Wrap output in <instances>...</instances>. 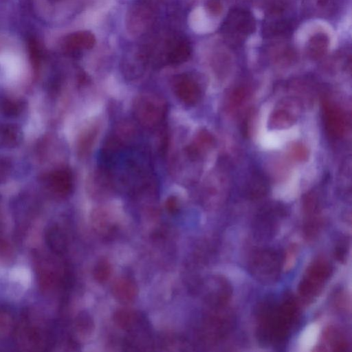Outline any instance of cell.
Here are the masks:
<instances>
[{
    "label": "cell",
    "instance_id": "6da1fadb",
    "mask_svg": "<svg viewBox=\"0 0 352 352\" xmlns=\"http://www.w3.org/2000/svg\"><path fill=\"white\" fill-rule=\"evenodd\" d=\"M298 314V303L291 295H286L279 302L265 300L257 311L258 340L265 344H280L289 335Z\"/></svg>",
    "mask_w": 352,
    "mask_h": 352
},
{
    "label": "cell",
    "instance_id": "7a4b0ae2",
    "mask_svg": "<svg viewBox=\"0 0 352 352\" xmlns=\"http://www.w3.org/2000/svg\"><path fill=\"white\" fill-rule=\"evenodd\" d=\"M13 331L16 344L21 350L41 351L50 346V324L46 318L35 309H27L21 314Z\"/></svg>",
    "mask_w": 352,
    "mask_h": 352
},
{
    "label": "cell",
    "instance_id": "3957f363",
    "mask_svg": "<svg viewBox=\"0 0 352 352\" xmlns=\"http://www.w3.org/2000/svg\"><path fill=\"white\" fill-rule=\"evenodd\" d=\"M294 18L290 4L285 0H274L267 7L262 25L265 38H283L291 34Z\"/></svg>",
    "mask_w": 352,
    "mask_h": 352
},
{
    "label": "cell",
    "instance_id": "277c9868",
    "mask_svg": "<svg viewBox=\"0 0 352 352\" xmlns=\"http://www.w3.org/2000/svg\"><path fill=\"white\" fill-rule=\"evenodd\" d=\"M256 30V20L252 12L243 8L231 9L221 27L223 38L229 45L239 46Z\"/></svg>",
    "mask_w": 352,
    "mask_h": 352
},
{
    "label": "cell",
    "instance_id": "5b68a950",
    "mask_svg": "<svg viewBox=\"0 0 352 352\" xmlns=\"http://www.w3.org/2000/svg\"><path fill=\"white\" fill-rule=\"evenodd\" d=\"M331 274L330 263L323 258H318L308 266L299 285L300 297L306 303L312 302L322 290Z\"/></svg>",
    "mask_w": 352,
    "mask_h": 352
},
{
    "label": "cell",
    "instance_id": "8992f818",
    "mask_svg": "<svg viewBox=\"0 0 352 352\" xmlns=\"http://www.w3.org/2000/svg\"><path fill=\"white\" fill-rule=\"evenodd\" d=\"M281 265V256L278 252L272 250H263L253 255L250 270L259 281L271 283L278 278Z\"/></svg>",
    "mask_w": 352,
    "mask_h": 352
},
{
    "label": "cell",
    "instance_id": "52a82bcc",
    "mask_svg": "<svg viewBox=\"0 0 352 352\" xmlns=\"http://www.w3.org/2000/svg\"><path fill=\"white\" fill-rule=\"evenodd\" d=\"M134 113L136 119L143 126L153 128L164 118L166 104L163 100L152 94L139 96L134 103Z\"/></svg>",
    "mask_w": 352,
    "mask_h": 352
},
{
    "label": "cell",
    "instance_id": "ba28073f",
    "mask_svg": "<svg viewBox=\"0 0 352 352\" xmlns=\"http://www.w3.org/2000/svg\"><path fill=\"white\" fill-rule=\"evenodd\" d=\"M36 274L41 289L49 292L55 289L61 280V269L55 258L46 252L34 253Z\"/></svg>",
    "mask_w": 352,
    "mask_h": 352
},
{
    "label": "cell",
    "instance_id": "9c48e42d",
    "mask_svg": "<svg viewBox=\"0 0 352 352\" xmlns=\"http://www.w3.org/2000/svg\"><path fill=\"white\" fill-rule=\"evenodd\" d=\"M301 105L295 98H289L280 102L272 113L269 124L270 128L282 129L294 124L300 114Z\"/></svg>",
    "mask_w": 352,
    "mask_h": 352
},
{
    "label": "cell",
    "instance_id": "30bf717a",
    "mask_svg": "<svg viewBox=\"0 0 352 352\" xmlns=\"http://www.w3.org/2000/svg\"><path fill=\"white\" fill-rule=\"evenodd\" d=\"M173 90L179 100L188 106L195 105L201 98L199 84L187 74H181L175 78Z\"/></svg>",
    "mask_w": 352,
    "mask_h": 352
},
{
    "label": "cell",
    "instance_id": "8fae6325",
    "mask_svg": "<svg viewBox=\"0 0 352 352\" xmlns=\"http://www.w3.org/2000/svg\"><path fill=\"white\" fill-rule=\"evenodd\" d=\"M323 119L326 131L333 138H340L345 133L346 118L335 104L326 102L323 106Z\"/></svg>",
    "mask_w": 352,
    "mask_h": 352
},
{
    "label": "cell",
    "instance_id": "7c38bea8",
    "mask_svg": "<svg viewBox=\"0 0 352 352\" xmlns=\"http://www.w3.org/2000/svg\"><path fill=\"white\" fill-rule=\"evenodd\" d=\"M304 210L305 213L304 234L308 239H312L317 236L322 225L318 202L314 195H309L305 198Z\"/></svg>",
    "mask_w": 352,
    "mask_h": 352
},
{
    "label": "cell",
    "instance_id": "4fadbf2b",
    "mask_svg": "<svg viewBox=\"0 0 352 352\" xmlns=\"http://www.w3.org/2000/svg\"><path fill=\"white\" fill-rule=\"evenodd\" d=\"M338 8L336 0H303L302 12L307 17L329 18Z\"/></svg>",
    "mask_w": 352,
    "mask_h": 352
},
{
    "label": "cell",
    "instance_id": "5bb4252c",
    "mask_svg": "<svg viewBox=\"0 0 352 352\" xmlns=\"http://www.w3.org/2000/svg\"><path fill=\"white\" fill-rule=\"evenodd\" d=\"M191 45L185 38H178L170 45L167 59L170 64L179 65L188 60L191 54Z\"/></svg>",
    "mask_w": 352,
    "mask_h": 352
},
{
    "label": "cell",
    "instance_id": "9a60e30c",
    "mask_svg": "<svg viewBox=\"0 0 352 352\" xmlns=\"http://www.w3.org/2000/svg\"><path fill=\"white\" fill-rule=\"evenodd\" d=\"M329 44V38L324 32H316L308 40L307 44V53L314 60L323 57L327 53Z\"/></svg>",
    "mask_w": 352,
    "mask_h": 352
},
{
    "label": "cell",
    "instance_id": "2e32d148",
    "mask_svg": "<svg viewBox=\"0 0 352 352\" xmlns=\"http://www.w3.org/2000/svg\"><path fill=\"white\" fill-rule=\"evenodd\" d=\"M112 292L118 300L126 303L135 298L137 294V288L135 284L129 279L120 278L114 282Z\"/></svg>",
    "mask_w": 352,
    "mask_h": 352
},
{
    "label": "cell",
    "instance_id": "e0dca14e",
    "mask_svg": "<svg viewBox=\"0 0 352 352\" xmlns=\"http://www.w3.org/2000/svg\"><path fill=\"white\" fill-rule=\"evenodd\" d=\"M46 241L55 254L63 253L67 247L66 236L58 226H51L46 232Z\"/></svg>",
    "mask_w": 352,
    "mask_h": 352
},
{
    "label": "cell",
    "instance_id": "ac0fdd59",
    "mask_svg": "<svg viewBox=\"0 0 352 352\" xmlns=\"http://www.w3.org/2000/svg\"><path fill=\"white\" fill-rule=\"evenodd\" d=\"M323 336L324 342L331 348L332 351H344L349 346L344 335L335 327H329L325 329Z\"/></svg>",
    "mask_w": 352,
    "mask_h": 352
},
{
    "label": "cell",
    "instance_id": "d6986e66",
    "mask_svg": "<svg viewBox=\"0 0 352 352\" xmlns=\"http://www.w3.org/2000/svg\"><path fill=\"white\" fill-rule=\"evenodd\" d=\"M214 140L212 136L206 131H201L197 135L195 142L186 148L189 157H197L201 151L211 146Z\"/></svg>",
    "mask_w": 352,
    "mask_h": 352
},
{
    "label": "cell",
    "instance_id": "ffe728a7",
    "mask_svg": "<svg viewBox=\"0 0 352 352\" xmlns=\"http://www.w3.org/2000/svg\"><path fill=\"white\" fill-rule=\"evenodd\" d=\"M270 52L273 60L278 63L287 64L295 58V52L292 47L285 43H274L270 46Z\"/></svg>",
    "mask_w": 352,
    "mask_h": 352
},
{
    "label": "cell",
    "instance_id": "44dd1931",
    "mask_svg": "<svg viewBox=\"0 0 352 352\" xmlns=\"http://www.w3.org/2000/svg\"><path fill=\"white\" fill-rule=\"evenodd\" d=\"M95 43V36L89 31L78 32L72 35L68 41L69 47L76 50H90Z\"/></svg>",
    "mask_w": 352,
    "mask_h": 352
},
{
    "label": "cell",
    "instance_id": "7402d4cb",
    "mask_svg": "<svg viewBox=\"0 0 352 352\" xmlns=\"http://www.w3.org/2000/svg\"><path fill=\"white\" fill-rule=\"evenodd\" d=\"M14 320L11 312L0 304V340L9 336L14 331Z\"/></svg>",
    "mask_w": 352,
    "mask_h": 352
},
{
    "label": "cell",
    "instance_id": "603a6c76",
    "mask_svg": "<svg viewBox=\"0 0 352 352\" xmlns=\"http://www.w3.org/2000/svg\"><path fill=\"white\" fill-rule=\"evenodd\" d=\"M111 274V265L104 258L99 260L95 265L93 275L95 280L100 283L106 282Z\"/></svg>",
    "mask_w": 352,
    "mask_h": 352
},
{
    "label": "cell",
    "instance_id": "cb8c5ba5",
    "mask_svg": "<svg viewBox=\"0 0 352 352\" xmlns=\"http://www.w3.org/2000/svg\"><path fill=\"white\" fill-rule=\"evenodd\" d=\"M267 190V186L264 178L260 175H253L249 182L248 192L254 197L264 195Z\"/></svg>",
    "mask_w": 352,
    "mask_h": 352
},
{
    "label": "cell",
    "instance_id": "d4e9b609",
    "mask_svg": "<svg viewBox=\"0 0 352 352\" xmlns=\"http://www.w3.org/2000/svg\"><path fill=\"white\" fill-rule=\"evenodd\" d=\"M115 323L121 329L129 328L134 320L133 313L128 309H119L113 315Z\"/></svg>",
    "mask_w": 352,
    "mask_h": 352
},
{
    "label": "cell",
    "instance_id": "484cf974",
    "mask_svg": "<svg viewBox=\"0 0 352 352\" xmlns=\"http://www.w3.org/2000/svg\"><path fill=\"white\" fill-rule=\"evenodd\" d=\"M98 129L96 126L88 129L82 137L80 150L83 154L89 153L97 137Z\"/></svg>",
    "mask_w": 352,
    "mask_h": 352
},
{
    "label": "cell",
    "instance_id": "4316f807",
    "mask_svg": "<svg viewBox=\"0 0 352 352\" xmlns=\"http://www.w3.org/2000/svg\"><path fill=\"white\" fill-rule=\"evenodd\" d=\"M11 254V247L5 235L3 225L0 218V258H10Z\"/></svg>",
    "mask_w": 352,
    "mask_h": 352
},
{
    "label": "cell",
    "instance_id": "83f0119b",
    "mask_svg": "<svg viewBox=\"0 0 352 352\" xmlns=\"http://www.w3.org/2000/svg\"><path fill=\"white\" fill-rule=\"evenodd\" d=\"M290 154L298 161H304L307 158V150L302 144H296L290 149Z\"/></svg>",
    "mask_w": 352,
    "mask_h": 352
},
{
    "label": "cell",
    "instance_id": "f1b7e54d",
    "mask_svg": "<svg viewBox=\"0 0 352 352\" xmlns=\"http://www.w3.org/2000/svg\"><path fill=\"white\" fill-rule=\"evenodd\" d=\"M247 92L244 88L236 89L231 96V105L234 107L240 106L245 100Z\"/></svg>",
    "mask_w": 352,
    "mask_h": 352
},
{
    "label": "cell",
    "instance_id": "f546056e",
    "mask_svg": "<svg viewBox=\"0 0 352 352\" xmlns=\"http://www.w3.org/2000/svg\"><path fill=\"white\" fill-rule=\"evenodd\" d=\"M165 207L169 213H176L179 208V203L177 199L174 196L169 197L166 201Z\"/></svg>",
    "mask_w": 352,
    "mask_h": 352
},
{
    "label": "cell",
    "instance_id": "4dcf8cb0",
    "mask_svg": "<svg viewBox=\"0 0 352 352\" xmlns=\"http://www.w3.org/2000/svg\"><path fill=\"white\" fill-rule=\"evenodd\" d=\"M296 246L294 245H292L287 252V256L285 257V266L289 265L288 267H290L294 263L296 258Z\"/></svg>",
    "mask_w": 352,
    "mask_h": 352
},
{
    "label": "cell",
    "instance_id": "1f68e13d",
    "mask_svg": "<svg viewBox=\"0 0 352 352\" xmlns=\"http://www.w3.org/2000/svg\"><path fill=\"white\" fill-rule=\"evenodd\" d=\"M208 10L214 14L221 12V6L217 0H210L208 3Z\"/></svg>",
    "mask_w": 352,
    "mask_h": 352
}]
</instances>
